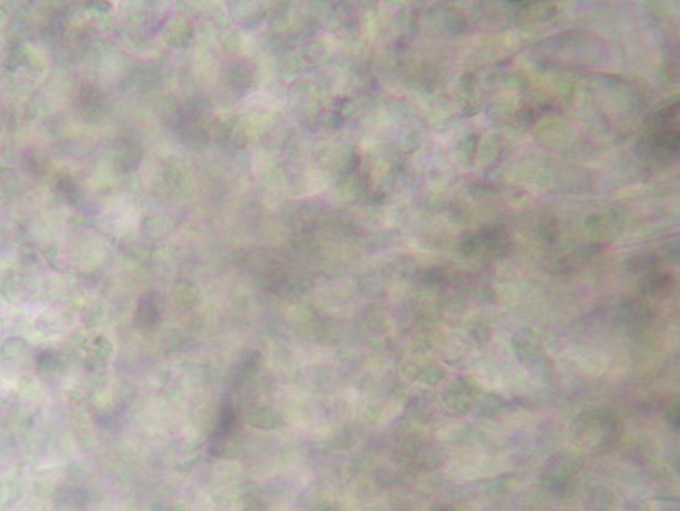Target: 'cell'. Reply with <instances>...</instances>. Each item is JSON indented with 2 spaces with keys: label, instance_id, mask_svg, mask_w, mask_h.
Segmentation results:
<instances>
[{
  "label": "cell",
  "instance_id": "1",
  "mask_svg": "<svg viewBox=\"0 0 680 511\" xmlns=\"http://www.w3.org/2000/svg\"><path fill=\"white\" fill-rule=\"evenodd\" d=\"M551 468H548V484L551 488H565L566 484H569V479L574 475L575 471V464L572 459H566L565 455H557L553 461L550 463Z\"/></svg>",
  "mask_w": 680,
  "mask_h": 511
},
{
  "label": "cell",
  "instance_id": "3",
  "mask_svg": "<svg viewBox=\"0 0 680 511\" xmlns=\"http://www.w3.org/2000/svg\"><path fill=\"white\" fill-rule=\"evenodd\" d=\"M327 511H336V510H327Z\"/></svg>",
  "mask_w": 680,
  "mask_h": 511
},
{
  "label": "cell",
  "instance_id": "2",
  "mask_svg": "<svg viewBox=\"0 0 680 511\" xmlns=\"http://www.w3.org/2000/svg\"><path fill=\"white\" fill-rule=\"evenodd\" d=\"M436 511H453V510H452V508H446V506H445V508H437Z\"/></svg>",
  "mask_w": 680,
  "mask_h": 511
}]
</instances>
